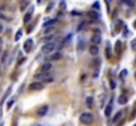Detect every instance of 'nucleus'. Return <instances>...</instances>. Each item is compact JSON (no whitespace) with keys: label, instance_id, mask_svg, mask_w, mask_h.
Instances as JSON below:
<instances>
[{"label":"nucleus","instance_id":"f257e3e1","mask_svg":"<svg viewBox=\"0 0 136 126\" xmlns=\"http://www.w3.org/2000/svg\"><path fill=\"white\" fill-rule=\"evenodd\" d=\"M79 119H81V122H82L83 125H91L93 121H94V117H93L91 113H82Z\"/></svg>","mask_w":136,"mask_h":126},{"label":"nucleus","instance_id":"f03ea898","mask_svg":"<svg viewBox=\"0 0 136 126\" xmlns=\"http://www.w3.org/2000/svg\"><path fill=\"white\" fill-rule=\"evenodd\" d=\"M56 42H48L46 45H44V47H42V53L44 54H50V53H53L54 49H56Z\"/></svg>","mask_w":136,"mask_h":126},{"label":"nucleus","instance_id":"7ed1b4c3","mask_svg":"<svg viewBox=\"0 0 136 126\" xmlns=\"http://www.w3.org/2000/svg\"><path fill=\"white\" fill-rule=\"evenodd\" d=\"M49 76H50V74L49 72H38L34 75V79L36 80H44V83H48V82H50L52 79H49Z\"/></svg>","mask_w":136,"mask_h":126},{"label":"nucleus","instance_id":"20e7f679","mask_svg":"<svg viewBox=\"0 0 136 126\" xmlns=\"http://www.w3.org/2000/svg\"><path fill=\"white\" fill-rule=\"evenodd\" d=\"M44 87H45L44 82H33L29 85V89L31 91H41V89H44Z\"/></svg>","mask_w":136,"mask_h":126},{"label":"nucleus","instance_id":"39448f33","mask_svg":"<svg viewBox=\"0 0 136 126\" xmlns=\"http://www.w3.org/2000/svg\"><path fill=\"white\" fill-rule=\"evenodd\" d=\"M48 109H49V108H48V105H42L37 110V116H38V117H44V116L48 113Z\"/></svg>","mask_w":136,"mask_h":126},{"label":"nucleus","instance_id":"423d86ee","mask_svg":"<svg viewBox=\"0 0 136 126\" xmlns=\"http://www.w3.org/2000/svg\"><path fill=\"white\" fill-rule=\"evenodd\" d=\"M100 41H102V37H100V34H99V33L93 34V37H91L93 45H99V43H100Z\"/></svg>","mask_w":136,"mask_h":126},{"label":"nucleus","instance_id":"0eeeda50","mask_svg":"<svg viewBox=\"0 0 136 126\" xmlns=\"http://www.w3.org/2000/svg\"><path fill=\"white\" fill-rule=\"evenodd\" d=\"M32 45H33V41H32V40H27L24 42V46H22V47H24V50L27 51V53H29L31 49H32Z\"/></svg>","mask_w":136,"mask_h":126},{"label":"nucleus","instance_id":"6e6552de","mask_svg":"<svg viewBox=\"0 0 136 126\" xmlns=\"http://www.w3.org/2000/svg\"><path fill=\"white\" fill-rule=\"evenodd\" d=\"M89 51H90V54H91V55H98L99 49H98V46H96V45H91V46L89 47Z\"/></svg>","mask_w":136,"mask_h":126},{"label":"nucleus","instance_id":"1a4fd4ad","mask_svg":"<svg viewBox=\"0 0 136 126\" xmlns=\"http://www.w3.org/2000/svg\"><path fill=\"white\" fill-rule=\"evenodd\" d=\"M122 50H123V42L122 41H116V43H115V51L116 53H122Z\"/></svg>","mask_w":136,"mask_h":126},{"label":"nucleus","instance_id":"9d476101","mask_svg":"<svg viewBox=\"0 0 136 126\" xmlns=\"http://www.w3.org/2000/svg\"><path fill=\"white\" fill-rule=\"evenodd\" d=\"M87 16H89L91 20H98V12L96 11H89L87 12Z\"/></svg>","mask_w":136,"mask_h":126},{"label":"nucleus","instance_id":"9b49d317","mask_svg":"<svg viewBox=\"0 0 136 126\" xmlns=\"http://www.w3.org/2000/svg\"><path fill=\"white\" fill-rule=\"evenodd\" d=\"M118 101H119V104H120V105H124V104H127V101H128V99H127V96H124V95H122V96H119V99H118Z\"/></svg>","mask_w":136,"mask_h":126},{"label":"nucleus","instance_id":"f8f14e48","mask_svg":"<svg viewBox=\"0 0 136 126\" xmlns=\"http://www.w3.org/2000/svg\"><path fill=\"white\" fill-rule=\"evenodd\" d=\"M86 105L89 106V108H93L94 106V100H93L91 96H87L86 97Z\"/></svg>","mask_w":136,"mask_h":126},{"label":"nucleus","instance_id":"ddd939ff","mask_svg":"<svg viewBox=\"0 0 136 126\" xmlns=\"http://www.w3.org/2000/svg\"><path fill=\"white\" fill-rule=\"evenodd\" d=\"M56 22H57V20H56V18H52V20H48V21L44 24V28H49L50 25H54V24H56Z\"/></svg>","mask_w":136,"mask_h":126},{"label":"nucleus","instance_id":"4468645a","mask_svg":"<svg viewBox=\"0 0 136 126\" xmlns=\"http://www.w3.org/2000/svg\"><path fill=\"white\" fill-rule=\"evenodd\" d=\"M50 68H52V64L50 63H44L42 66H41V70H42L44 72H48Z\"/></svg>","mask_w":136,"mask_h":126},{"label":"nucleus","instance_id":"2eb2a0df","mask_svg":"<svg viewBox=\"0 0 136 126\" xmlns=\"http://www.w3.org/2000/svg\"><path fill=\"white\" fill-rule=\"evenodd\" d=\"M106 55H107V58H111L112 57V53H111V46H110V43L106 46Z\"/></svg>","mask_w":136,"mask_h":126},{"label":"nucleus","instance_id":"dca6fc26","mask_svg":"<svg viewBox=\"0 0 136 126\" xmlns=\"http://www.w3.org/2000/svg\"><path fill=\"white\" fill-rule=\"evenodd\" d=\"M61 58H62V54H61V53H56V54H53V55L50 57V59L58 60V59H61Z\"/></svg>","mask_w":136,"mask_h":126},{"label":"nucleus","instance_id":"f3484780","mask_svg":"<svg viewBox=\"0 0 136 126\" xmlns=\"http://www.w3.org/2000/svg\"><path fill=\"white\" fill-rule=\"evenodd\" d=\"M31 18H32V13L29 12V13H27L24 16V24H28V22L31 21Z\"/></svg>","mask_w":136,"mask_h":126},{"label":"nucleus","instance_id":"a211bd4d","mask_svg":"<svg viewBox=\"0 0 136 126\" xmlns=\"http://www.w3.org/2000/svg\"><path fill=\"white\" fill-rule=\"evenodd\" d=\"M122 116H123V112H118V113H116V114H115V117L112 118V121H114V122H116V121H118V119H120V118H122Z\"/></svg>","mask_w":136,"mask_h":126},{"label":"nucleus","instance_id":"6ab92c4d","mask_svg":"<svg viewBox=\"0 0 136 126\" xmlns=\"http://www.w3.org/2000/svg\"><path fill=\"white\" fill-rule=\"evenodd\" d=\"M122 3L126 4V5H128V7H132V5H134V0H122Z\"/></svg>","mask_w":136,"mask_h":126},{"label":"nucleus","instance_id":"aec40b11","mask_svg":"<svg viewBox=\"0 0 136 126\" xmlns=\"http://www.w3.org/2000/svg\"><path fill=\"white\" fill-rule=\"evenodd\" d=\"M111 110H112V105H111V102H110L108 106L106 108V116H107V117H108L110 114H111Z\"/></svg>","mask_w":136,"mask_h":126},{"label":"nucleus","instance_id":"412c9836","mask_svg":"<svg viewBox=\"0 0 136 126\" xmlns=\"http://www.w3.org/2000/svg\"><path fill=\"white\" fill-rule=\"evenodd\" d=\"M9 93H11V88H8L7 93H5V95H4V97H3V100H1V104H3V102H4V101H5V99H7L8 96H9Z\"/></svg>","mask_w":136,"mask_h":126},{"label":"nucleus","instance_id":"4be33fe9","mask_svg":"<svg viewBox=\"0 0 136 126\" xmlns=\"http://www.w3.org/2000/svg\"><path fill=\"white\" fill-rule=\"evenodd\" d=\"M21 34H22V30H19L17 33H16V37H15V40H16V41H19V40H20V37H21Z\"/></svg>","mask_w":136,"mask_h":126},{"label":"nucleus","instance_id":"5701e85b","mask_svg":"<svg viewBox=\"0 0 136 126\" xmlns=\"http://www.w3.org/2000/svg\"><path fill=\"white\" fill-rule=\"evenodd\" d=\"M13 102H15V99L9 100V101H8V105H7V109H11V108H12V105H13Z\"/></svg>","mask_w":136,"mask_h":126},{"label":"nucleus","instance_id":"b1692460","mask_svg":"<svg viewBox=\"0 0 136 126\" xmlns=\"http://www.w3.org/2000/svg\"><path fill=\"white\" fill-rule=\"evenodd\" d=\"M83 45H85V43H83V40L81 38V40H79V45H78V50H82L83 49Z\"/></svg>","mask_w":136,"mask_h":126},{"label":"nucleus","instance_id":"393cba45","mask_svg":"<svg viewBox=\"0 0 136 126\" xmlns=\"http://www.w3.org/2000/svg\"><path fill=\"white\" fill-rule=\"evenodd\" d=\"M120 28H123V21H122V20H119V21H118V24H116V29L119 30Z\"/></svg>","mask_w":136,"mask_h":126},{"label":"nucleus","instance_id":"a878e982","mask_svg":"<svg viewBox=\"0 0 136 126\" xmlns=\"http://www.w3.org/2000/svg\"><path fill=\"white\" fill-rule=\"evenodd\" d=\"M99 59H95V60H93V64H91V66L93 67H96V66H99Z\"/></svg>","mask_w":136,"mask_h":126},{"label":"nucleus","instance_id":"bb28decb","mask_svg":"<svg viewBox=\"0 0 136 126\" xmlns=\"http://www.w3.org/2000/svg\"><path fill=\"white\" fill-rule=\"evenodd\" d=\"M131 47H132V50H135L136 51V40L132 41V43H131Z\"/></svg>","mask_w":136,"mask_h":126},{"label":"nucleus","instance_id":"cd10ccee","mask_svg":"<svg viewBox=\"0 0 136 126\" xmlns=\"http://www.w3.org/2000/svg\"><path fill=\"white\" fill-rule=\"evenodd\" d=\"M0 18H3V20H9L8 16H5L4 13H0Z\"/></svg>","mask_w":136,"mask_h":126},{"label":"nucleus","instance_id":"c85d7f7f","mask_svg":"<svg viewBox=\"0 0 136 126\" xmlns=\"http://www.w3.org/2000/svg\"><path fill=\"white\" fill-rule=\"evenodd\" d=\"M52 30H53V29H52V28H45V32H44V33H45V34H49Z\"/></svg>","mask_w":136,"mask_h":126},{"label":"nucleus","instance_id":"c756f323","mask_svg":"<svg viewBox=\"0 0 136 126\" xmlns=\"http://www.w3.org/2000/svg\"><path fill=\"white\" fill-rule=\"evenodd\" d=\"M27 4H28V1H22V4H21V9L24 11V8L27 7Z\"/></svg>","mask_w":136,"mask_h":126},{"label":"nucleus","instance_id":"7c9ffc66","mask_svg":"<svg viewBox=\"0 0 136 126\" xmlns=\"http://www.w3.org/2000/svg\"><path fill=\"white\" fill-rule=\"evenodd\" d=\"M53 5H54L53 3H50V4L48 5V12H50V11H52V8H53Z\"/></svg>","mask_w":136,"mask_h":126},{"label":"nucleus","instance_id":"2f4dec72","mask_svg":"<svg viewBox=\"0 0 136 126\" xmlns=\"http://www.w3.org/2000/svg\"><path fill=\"white\" fill-rule=\"evenodd\" d=\"M126 75H127V70H123V71H122V75H120V76H122V77H126Z\"/></svg>","mask_w":136,"mask_h":126},{"label":"nucleus","instance_id":"473e14b6","mask_svg":"<svg viewBox=\"0 0 136 126\" xmlns=\"http://www.w3.org/2000/svg\"><path fill=\"white\" fill-rule=\"evenodd\" d=\"M110 84H111V88H112V89H114L115 87H116V84H115V82H114V80H111V82H110Z\"/></svg>","mask_w":136,"mask_h":126},{"label":"nucleus","instance_id":"72a5a7b5","mask_svg":"<svg viewBox=\"0 0 136 126\" xmlns=\"http://www.w3.org/2000/svg\"><path fill=\"white\" fill-rule=\"evenodd\" d=\"M60 7H61V9H63L65 7H66V4H65V1H61V4H60Z\"/></svg>","mask_w":136,"mask_h":126},{"label":"nucleus","instance_id":"f704fd0d","mask_svg":"<svg viewBox=\"0 0 136 126\" xmlns=\"http://www.w3.org/2000/svg\"><path fill=\"white\" fill-rule=\"evenodd\" d=\"M93 7H94V8H98V9H99V4H98V3H94V5H93Z\"/></svg>","mask_w":136,"mask_h":126},{"label":"nucleus","instance_id":"c9c22d12","mask_svg":"<svg viewBox=\"0 0 136 126\" xmlns=\"http://www.w3.org/2000/svg\"><path fill=\"white\" fill-rule=\"evenodd\" d=\"M22 62H25V58H21V59H20V60H19V64H21Z\"/></svg>","mask_w":136,"mask_h":126},{"label":"nucleus","instance_id":"e433bc0d","mask_svg":"<svg viewBox=\"0 0 136 126\" xmlns=\"http://www.w3.org/2000/svg\"><path fill=\"white\" fill-rule=\"evenodd\" d=\"M124 35H128V30H127V28H124Z\"/></svg>","mask_w":136,"mask_h":126},{"label":"nucleus","instance_id":"4c0bfd02","mask_svg":"<svg viewBox=\"0 0 136 126\" xmlns=\"http://www.w3.org/2000/svg\"><path fill=\"white\" fill-rule=\"evenodd\" d=\"M0 33H3V25L0 24Z\"/></svg>","mask_w":136,"mask_h":126},{"label":"nucleus","instance_id":"58836bf2","mask_svg":"<svg viewBox=\"0 0 136 126\" xmlns=\"http://www.w3.org/2000/svg\"><path fill=\"white\" fill-rule=\"evenodd\" d=\"M134 28H135V29H136V20H135V21H134Z\"/></svg>","mask_w":136,"mask_h":126},{"label":"nucleus","instance_id":"ea45409f","mask_svg":"<svg viewBox=\"0 0 136 126\" xmlns=\"http://www.w3.org/2000/svg\"><path fill=\"white\" fill-rule=\"evenodd\" d=\"M37 1H38V3H41V1H42V0H37Z\"/></svg>","mask_w":136,"mask_h":126},{"label":"nucleus","instance_id":"a19ab883","mask_svg":"<svg viewBox=\"0 0 136 126\" xmlns=\"http://www.w3.org/2000/svg\"><path fill=\"white\" fill-rule=\"evenodd\" d=\"M135 77H136V74H135Z\"/></svg>","mask_w":136,"mask_h":126},{"label":"nucleus","instance_id":"79ce46f5","mask_svg":"<svg viewBox=\"0 0 136 126\" xmlns=\"http://www.w3.org/2000/svg\"><path fill=\"white\" fill-rule=\"evenodd\" d=\"M135 126H136V125H135Z\"/></svg>","mask_w":136,"mask_h":126}]
</instances>
